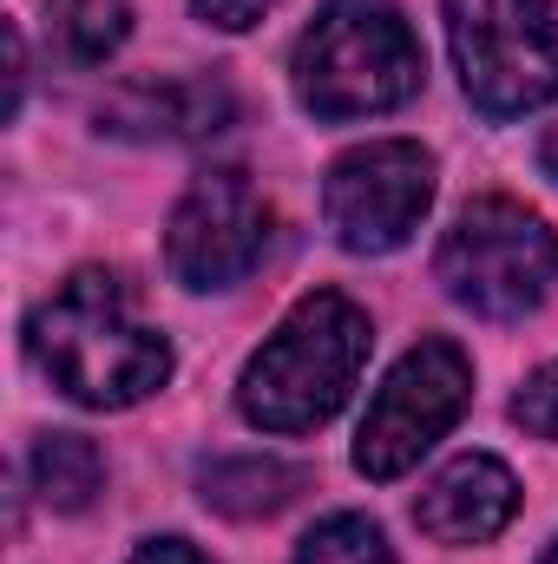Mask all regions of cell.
Here are the masks:
<instances>
[{"label": "cell", "instance_id": "cell-19", "mask_svg": "<svg viewBox=\"0 0 558 564\" xmlns=\"http://www.w3.org/2000/svg\"><path fill=\"white\" fill-rule=\"evenodd\" d=\"M539 164H546V171L558 177V126L546 132V139H539Z\"/></svg>", "mask_w": 558, "mask_h": 564}, {"label": "cell", "instance_id": "cell-7", "mask_svg": "<svg viewBox=\"0 0 558 564\" xmlns=\"http://www.w3.org/2000/svg\"><path fill=\"white\" fill-rule=\"evenodd\" d=\"M433 204V151L415 139H375L355 144L329 164L322 177V217L342 250L355 257H388L420 230Z\"/></svg>", "mask_w": 558, "mask_h": 564}, {"label": "cell", "instance_id": "cell-2", "mask_svg": "<svg viewBox=\"0 0 558 564\" xmlns=\"http://www.w3.org/2000/svg\"><path fill=\"white\" fill-rule=\"evenodd\" d=\"M368 348H375L368 315L342 289H309L244 368V388H237L244 421L264 433H309L335 421Z\"/></svg>", "mask_w": 558, "mask_h": 564}, {"label": "cell", "instance_id": "cell-15", "mask_svg": "<svg viewBox=\"0 0 558 564\" xmlns=\"http://www.w3.org/2000/svg\"><path fill=\"white\" fill-rule=\"evenodd\" d=\"M513 421L526 426V433H539V440H558V361H546V368L519 388Z\"/></svg>", "mask_w": 558, "mask_h": 564}, {"label": "cell", "instance_id": "cell-14", "mask_svg": "<svg viewBox=\"0 0 558 564\" xmlns=\"http://www.w3.org/2000/svg\"><path fill=\"white\" fill-rule=\"evenodd\" d=\"M296 564H395V552H388V539H382L375 519L335 512V519H322V525L296 545Z\"/></svg>", "mask_w": 558, "mask_h": 564}, {"label": "cell", "instance_id": "cell-3", "mask_svg": "<svg viewBox=\"0 0 558 564\" xmlns=\"http://www.w3.org/2000/svg\"><path fill=\"white\" fill-rule=\"evenodd\" d=\"M289 79L302 112L342 126L408 106L427 79V53L395 0H329L296 40Z\"/></svg>", "mask_w": 558, "mask_h": 564}, {"label": "cell", "instance_id": "cell-6", "mask_svg": "<svg viewBox=\"0 0 558 564\" xmlns=\"http://www.w3.org/2000/svg\"><path fill=\"white\" fill-rule=\"evenodd\" d=\"M466 401H473V368H466V355H460L447 335L415 341V348L388 368V381L375 388V401H368V421L355 433V466H362L368 479H401L420 453L466 414Z\"/></svg>", "mask_w": 558, "mask_h": 564}, {"label": "cell", "instance_id": "cell-10", "mask_svg": "<svg viewBox=\"0 0 558 564\" xmlns=\"http://www.w3.org/2000/svg\"><path fill=\"white\" fill-rule=\"evenodd\" d=\"M513 512H519V479L493 453L447 459L415 499V525L440 545H486L513 525Z\"/></svg>", "mask_w": 558, "mask_h": 564}, {"label": "cell", "instance_id": "cell-18", "mask_svg": "<svg viewBox=\"0 0 558 564\" xmlns=\"http://www.w3.org/2000/svg\"><path fill=\"white\" fill-rule=\"evenodd\" d=\"M20 86H26V46L20 26H7V112H20Z\"/></svg>", "mask_w": 558, "mask_h": 564}, {"label": "cell", "instance_id": "cell-11", "mask_svg": "<svg viewBox=\"0 0 558 564\" xmlns=\"http://www.w3.org/2000/svg\"><path fill=\"white\" fill-rule=\"evenodd\" d=\"M302 486H309L302 466H289V459H264V453L204 466V506L224 512V519H270V512H282Z\"/></svg>", "mask_w": 558, "mask_h": 564}, {"label": "cell", "instance_id": "cell-13", "mask_svg": "<svg viewBox=\"0 0 558 564\" xmlns=\"http://www.w3.org/2000/svg\"><path fill=\"white\" fill-rule=\"evenodd\" d=\"M53 40L73 66H106L132 40V0H53Z\"/></svg>", "mask_w": 558, "mask_h": 564}, {"label": "cell", "instance_id": "cell-12", "mask_svg": "<svg viewBox=\"0 0 558 564\" xmlns=\"http://www.w3.org/2000/svg\"><path fill=\"white\" fill-rule=\"evenodd\" d=\"M106 486V453L86 433H40L33 446V492L53 512H86Z\"/></svg>", "mask_w": 558, "mask_h": 564}, {"label": "cell", "instance_id": "cell-16", "mask_svg": "<svg viewBox=\"0 0 558 564\" xmlns=\"http://www.w3.org/2000/svg\"><path fill=\"white\" fill-rule=\"evenodd\" d=\"M191 7H197V20H204V26H224V33H250V26H257V20H264L277 0H191Z\"/></svg>", "mask_w": 558, "mask_h": 564}, {"label": "cell", "instance_id": "cell-20", "mask_svg": "<svg viewBox=\"0 0 558 564\" xmlns=\"http://www.w3.org/2000/svg\"><path fill=\"white\" fill-rule=\"evenodd\" d=\"M539 564H558V545H552V552H546V558H539Z\"/></svg>", "mask_w": 558, "mask_h": 564}, {"label": "cell", "instance_id": "cell-8", "mask_svg": "<svg viewBox=\"0 0 558 564\" xmlns=\"http://www.w3.org/2000/svg\"><path fill=\"white\" fill-rule=\"evenodd\" d=\"M270 250V204L244 171H204L171 224H164V263L184 289H237Z\"/></svg>", "mask_w": 558, "mask_h": 564}, {"label": "cell", "instance_id": "cell-5", "mask_svg": "<svg viewBox=\"0 0 558 564\" xmlns=\"http://www.w3.org/2000/svg\"><path fill=\"white\" fill-rule=\"evenodd\" d=\"M447 40L460 86L486 119H519L558 99L552 0H447Z\"/></svg>", "mask_w": 558, "mask_h": 564}, {"label": "cell", "instance_id": "cell-17", "mask_svg": "<svg viewBox=\"0 0 558 564\" xmlns=\"http://www.w3.org/2000/svg\"><path fill=\"white\" fill-rule=\"evenodd\" d=\"M132 564H211V558L197 545H184V539H151V545L132 552Z\"/></svg>", "mask_w": 558, "mask_h": 564}, {"label": "cell", "instance_id": "cell-4", "mask_svg": "<svg viewBox=\"0 0 558 564\" xmlns=\"http://www.w3.org/2000/svg\"><path fill=\"white\" fill-rule=\"evenodd\" d=\"M433 276L460 308H473L486 322H519L552 295L558 237L539 210H526L513 197H473L453 217V230L440 237Z\"/></svg>", "mask_w": 558, "mask_h": 564}, {"label": "cell", "instance_id": "cell-1", "mask_svg": "<svg viewBox=\"0 0 558 564\" xmlns=\"http://www.w3.org/2000/svg\"><path fill=\"white\" fill-rule=\"evenodd\" d=\"M26 355L33 368L79 408H139L171 381V341L139 322L126 282L112 270H79L66 276L26 322Z\"/></svg>", "mask_w": 558, "mask_h": 564}, {"label": "cell", "instance_id": "cell-9", "mask_svg": "<svg viewBox=\"0 0 558 564\" xmlns=\"http://www.w3.org/2000/svg\"><path fill=\"white\" fill-rule=\"evenodd\" d=\"M237 119V99L217 73L197 79H132L99 106V132L112 139H139V144H191L211 139Z\"/></svg>", "mask_w": 558, "mask_h": 564}]
</instances>
